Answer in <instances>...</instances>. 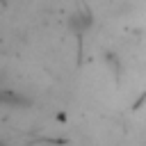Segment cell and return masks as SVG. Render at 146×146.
Here are the masks:
<instances>
[{
    "mask_svg": "<svg viewBox=\"0 0 146 146\" xmlns=\"http://www.w3.org/2000/svg\"><path fill=\"white\" fill-rule=\"evenodd\" d=\"M0 105L23 107V105H30V100H27L25 96H21L16 89H0Z\"/></svg>",
    "mask_w": 146,
    "mask_h": 146,
    "instance_id": "1",
    "label": "cell"
},
{
    "mask_svg": "<svg viewBox=\"0 0 146 146\" xmlns=\"http://www.w3.org/2000/svg\"><path fill=\"white\" fill-rule=\"evenodd\" d=\"M0 146H7V144H5V141H0Z\"/></svg>",
    "mask_w": 146,
    "mask_h": 146,
    "instance_id": "2",
    "label": "cell"
}]
</instances>
